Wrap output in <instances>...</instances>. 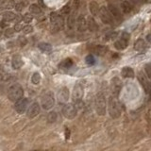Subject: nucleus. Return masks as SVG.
I'll list each match as a JSON object with an SVG mask.
<instances>
[{"label": "nucleus", "mask_w": 151, "mask_h": 151, "mask_svg": "<svg viewBox=\"0 0 151 151\" xmlns=\"http://www.w3.org/2000/svg\"><path fill=\"white\" fill-rule=\"evenodd\" d=\"M83 95H84L83 87L80 84H76L74 87V90H73V94H72V99H73L74 103L81 101Z\"/></svg>", "instance_id": "9"}, {"label": "nucleus", "mask_w": 151, "mask_h": 151, "mask_svg": "<svg viewBox=\"0 0 151 151\" xmlns=\"http://www.w3.org/2000/svg\"><path fill=\"white\" fill-rule=\"evenodd\" d=\"M10 25V22L9 21H6V20H2L1 22H0V27H1L2 28H8Z\"/></svg>", "instance_id": "40"}, {"label": "nucleus", "mask_w": 151, "mask_h": 151, "mask_svg": "<svg viewBox=\"0 0 151 151\" xmlns=\"http://www.w3.org/2000/svg\"><path fill=\"white\" fill-rule=\"evenodd\" d=\"M33 30V28L30 26V25H27V26H24V28H23V32L25 34H28V33L32 32Z\"/></svg>", "instance_id": "36"}, {"label": "nucleus", "mask_w": 151, "mask_h": 151, "mask_svg": "<svg viewBox=\"0 0 151 151\" xmlns=\"http://www.w3.org/2000/svg\"><path fill=\"white\" fill-rule=\"evenodd\" d=\"M47 120H48V122H50V123L55 122V121L57 120V113L55 111L49 112L48 113V116H47Z\"/></svg>", "instance_id": "31"}, {"label": "nucleus", "mask_w": 151, "mask_h": 151, "mask_svg": "<svg viewBox=\"0 0 151 151\" xmlns=\"http://www.w3.org/2000/svg\"><path fill=\"white\" fill-rule=\"evenodd\" d=\"M76 25H77V28L79 32H84L88 28H87V19L83 15H79L77 18Z\"/></svg>", "instance_id": "13"}, {"label": "nucleus", "mask_w": 151, "mask_h": 151, "mask_svg": "<svg viewBox=\"0 0 151 151\" xmlns=\"http://www.w3.org/2000/svg\"><path fill=\"white\" fill-rule=\"evenodd\" d=\"M128 45V42L125 41L123 39H116L114 41V47L117 50H124L125 48H127Z\"/></svg>", "instance_id": "20"}, {"label": "nucleus", "mask_w": 151, "mask_h": 151, "mask_svg": "<svg viewBox=\"0 0 151 151\" xmlns=\"http://www.w3.org/2000/svg\"><path fill=\"white\" fill-rule=\"evenodd\" d=\"M138 1H139L140 4H142V3H145V2L146 1V0H138Z\"/></svg>", "instance_id": "45"}, {"label": "nucleus", "mask_w": 151, "mask_h": 151, "mask_svg": "<svg viewBox=\"0 0 151 151\" xmlns=\"http://www.w3.org/2000/svg\"><path fill=\"white\" fill-rule=\"evenodd\" d=\"M14 29L13 28H7L6 30H5V35H6V37H12L13 36V34H14Z\"/></svg>", "instance_id": "37"}, {"label": "nucleus", "mask_w": 151, "mask_h": 151, "mask_svg": "<svg viewBox=\"0 0 151 151\" xmlns=\"http://www.w3.org/2000/svg\"><path fill=\"white\" fill-rule=\"evenodd\" d=\"M0 35H2V31L1 30H0Z\"/></svg>", "instance_id": "46"}, {"label": "nucleus", "mask_w": 151, "mask_h": 151, "mask_svg": "<svg viewBox=\"0 0 151 151\" xmlns=\"http://www.w3.org/2000/svg\"><path fill=\"white\" fill-rule=\"evenodd\" d=\"M23 8H24V5H23V3H19V4H16V6H15V9H16V11H22Z\"/></svg>", "instance_id": "42"}, {"label": "nucleus", "mask_w": 151, "mask_h": 151, "mask_svg": "<svg viewBox=\"0 0 151 151\" xmlns=\"http://www.w3.org/2000/svg\"><path fill=\"white\" fill-rule=\"evenodd\" d=\"M117 37H118V34H117L116 32H111V33H108L106 34V39L108 41H115L117 39Z\"/></svg>", "instance_id": "33"}, {"label": "nucleus", "mask_w": 151, "mask_h": 151, "mask_svg": "<svg viewBox=\"0 0 151 151\" xmlns=\"http://www.w3.org/2000/svg\"><path fill=\"white\" fill-rule=\"evenodd\" d=\"M54 104H55V97H54V95L52 92L47 91L43 95L41 99V105L43 107L44 110H50L52 109Z\"/></svg>", "instance_id": "5"}, {"label": "nucleus", "mask_w": 151, "mask_h": 151, "mask_svg": "<svg viewBox=\"0 0 151 151\" xmlns=\"http://www.w3.org/2000/svg\"><path fill=\"white\" fill-rule=\"evenodd\" d=\"M99 6L97 2L95 1H91L90 4H89V10H90V12L92 14H93L94 16H97L98 13H99Z\"/></svg>", "instance_id": "22"}, {"label": "nucleus", "mask_w": 151, "mask_h": 151, "mask_svg": "<svg viewBox=\"0 0 151 151\" xmlns=\"http://www.w3.org/2000/svg\"><path fill=\"white\" fill-rule=\"evenodd\" d=\"M87 28L92 32L98 30V25L95 22V20L93 16H89V17L87 18Z\"/></svg>", "instance_id": "17"}, {"label": "nucleus", "mask_w": 151, "mask_h": 151, "mask_svg": "<svg viewBox=\"0 0 151 151\" xmlns=\"http://www.w3.org/2000/svg\"><path fill=\"white\" fill-rule=\"evenodd\" d=\"M106 47H96L95 48V52L96 54H98V55H103V54L106 52Z\"/></svg>", "instance_id": "35"}, {"label": "nucleus", "mask_w": 151, "mask_h": 151, "mask_svg": "<svg viewBox=\"0 0 151 151\" xmlns=\"http://www.w3.org/2000/svg\"><path fill=\"white\" fill-rule=\"evenodd\" d=\"M145 72L146 77L148 78H151V62H148L145 65Z\"/></svg>", "instance_id": "34"}, {"label": "nucleus", "mask_w": 151, "mask_h": 151, "mask_svg": "<svg viewBox=\"0 0 151 151\" xmlns=\"http://www.w3.org/2000/svg\"><path fill=\"white\" fill-rule=\"evenodd\" d=\"M23 95H24L23 88L20 84H17V83L11 86L9 89V93H8V96H9L10 100L13 102H16L20 98H22Z\"/></svg>", "instance_id": "4"}, {"label": "nucleus", "mask_w": 151, "mask_h": 151, "mask_svg": "<svg viewBox=\"0 0 151 151\" xmlns=\"http://www.w3.org/2000/svg\"><path fill=\"white\" fill-rule=\"evenodd\" d=\"M28 98H20L19 100L15 102V111L20 114H22L26 111H28Z\"/></svg>", "instance_id": "10"}, {"label": "nucleus", "mask_w": 151, "mask_h": 151, "mask_svg": "<svg viewBox=\"0 0 151 151\" xmlns=\"http://www.w3.org/2000/svg\"><path fill=\"white\" fill-rule=\"evenodd\" d=\"M25 23H27V24H29L30 22H32V20H33V15L29 12V13H27V14H25L23 16V19H22Z\"/></svg>", "instance_id": "32"}, {"label": "nucleus", "mask_w": 151, "mask_h": 151, "mask_svg": "<svg viewBox=\"0 0 151 151\" xmlns=\"http://www.w3.org/2000/svg\"><path fill=\"white\" fill-rule=\"evenodd\" d=\"M77 108L74 104H65L62 108V114L67 119H74L77 116Z\"/></svg>", "instance_id": "7"}, {"label": "nucleus", "mask_w": 151, "mask_h": 151, "mask_svg": "<svg viewBox=\"0 0 151 151\" xmlns=\"http://www.w3.org/2000/svg\"><path fill=\"white\" fill-rule=\"evenodd\" d=\"M121 111H122V109H121L119 100L117 99V96L111 95L109 98V113H110V116L112 117L113 119L119 118L121 115Z\"/></svg>", "instance_id": "1"}, {"label": "nucleus", "mask_w": 151, "mask_h": 151, "mask_svg": "<svg viewBox=\"0 0 151 151\" xmlns=\"http://www.w3.org/2000/svg\"><path fill=\"white\" fill-rule=\"evenodd\" d=\"M146 47H147V44L144 39H138L134 44V48L138 52H145Z\"/></svg>", "instance_id": "18"}, {"label": "nucleus", "mask_w": 151, "mask_h": 151, "mask_svg": "<svg viewBox=\"0 0 151 151\" xmlns=\"http://www.w3.org/2000/svg\"><path fill=\"white\" fill-rule=\"evenodd\" d=\"M29 12H30L31 14H36V15H39V14H42V9L37 5V4H32V5L29 6Z\"/></svg>", "instance_id": "25"}, {"label": "nucleus", "mask_w": 151, "mask_h": 151, "mask_svg": "<svg viewBox=\"0 0 151 151\" xmlns=\"http://www.w3.org/2000/svg\"><path fill=\"white\" fill-rule=\"evenodd\" d=\"M11 65H12V68L17 70L20 69L21 67L24 65V61H23V59L21 57L19 54H15V55L12 57V60H11Z\"/></svg>", "instance_id": "16"}, {"label": "nucleus", "mask_w": 151, "mask_h": 151, "mask_svg": "<svg viewBox=\"0 0 151 151\" xmlns=\"http://www.w3.org/2000/svg\"><path fill=\"white\" fill-rule=\"evenodd\" d=\"M121 75H122V77L125 78H133L134 76H135L134 70L131 67H128V66L123 67L122 70H121Z\"/></svg>", "instance_id": "19"}, {"label": "nucleus", "mask_w": 151, "mask_h": 151, "mask_svg": "<svg viewBox=\"0 0 151 151\" xmlns=\"http://www.w3.org/2000/svg\"><path fill=\"white\" fill-rule=\"evenodd\" d=\"M15 16L16 15L13 13V12H11V11H6L5 13L3 14V18H4V20L11 22V21L15 20Z\"/></svg>", "instance_id": "27"}, {"label": "nucleus", "mask_w": 151, "mask_h": 151, "mask_svg": "<svg viewBox=\"0 0 151 151\" xmlns=\"http://www.w3.org/2000/svg\"><path fill=\"white\" fill-rule=\"evenodd\" d=\"M40 81H41V75H40V73L35 72L31 77V82L33 83V84L38 85L40 83Z\"/></svg>", "instance_id": "28"}, {"label": "nucleus", "mask_w": 151, "mask_h": 151, "mask_svg": "<svg viewBox=\"0 0 151 151\" xmlns=\"http://www.w3.org/2000/svg\"><path fill=\"white\" fill-rule=\"evenodd\" d=\"M146 41H147V43L151 44V33L148 35H146Z\"/></svg>", "instance_id": "44"}, {"label": "nucleus", "mask_w": 151, "mask_h": 151, "mask_svg": "<svg viewBox=\"0 0 151 151\" xmlns=\"http://www.w3.org/2000/svg\"><path fill=\"white\" fill-rule=\"evenodd\" d=\"M19 40L21 41V44H22V45H24V44H27V40L25 39L24 37H20V38H19Z\"/></svg>", "instance_id": "43"}, {"label": "nucleus", "mask_w": 151, "mask_h": 151, "mask_svg": "<svg viewBox=\"0 0 151 151\" xmlns=\"http://www.w3.org/2000/svg\"><path fill=\"white\" fill-rule=\"evenodd\" d=\"M123 83L118 77H113L111 80V95L114 96H118L121 90H122Z\"/></svg>", "instance_id": "8"}, {"label": "nucleus", "mask_w": 151, "mask_h": 151, "mask_svg": "<svg viewBox=\"0 0 151 151\" xmlns=\"http://www.w3.org/2000/svg\"><path fill=\"white\" fill-rule=\"evenodd\" d=\"M38 47H39V49L44 53H49L52 51V45L47 43H41V44H39V45H38Z\"/></svg>", "instance_id": "24"}, {"label": "nucleus", "mask_w": 151, "mask_h": 151, "mask_svg": "<svg viewBox=\"0 0 151 151\" xmlns=\"http://www.w3.org/2000/svg\"><path fill=\"white\" fill-rule=\"evenodd\" d=\"M50 22H51V28L53 31H59L64 26V19L61 14H59L57 12H51L50 14Z\"/></svg>", "instance_id": "3"}, {"label": "nucleus", "mask_w": 151, "mask_h": 151, "mask_svg": "<svg viewBox=\"0 0 151 151\" xmlns=\"http://www.w3.org/2000/svg\"><path fill=\"white\" fill-rule=\"evenodd\" d=\"M14 5H15V3H14L13 0H10V1L8 2L6 8H7V9H12V8H15Z\"/></svg>", "instance_id": "41"}, {"label": "nucleus", "mask_w": 151, "mask_h": 151, "mask_svg": "<svg viewBox=\"0 0 151 151\" xmlns=\"http://www.w3.org/2000/svg\"><path fill=\"white\" fill-rule=\"evenodd\" d=\"M69 99V90L66 87L61 88L58 93V100L60 103H66Z\"/></svg>", "instance_id": "15"}, {"label": "nucleus", "mask_w": 151, "mask_h": 151, "mask_svg": "<svg viewBox=\"0 0 151 151\" xmlns=\"http://www.w3.org/2000/svg\"><path fill=\"white\" fill-rule=\"evenodd\" d=\"M76 14H77V12L71 11L70 14L68 16V19H67V26H68V28L70 29H72L75 27L76 22H77V17H76Z\"/></svg>", "instance_id": "21"}, {"label": "nucleus", "mask_w": 151, "mask_h": 151, "mask_svg": "<svg viewBox=\"0 0 151 151\" xmlns=\"http://www.w3.org/2000/svg\"><path fill=\"white\" fill-rule=\"evenodd\" d=\"M40 113V105L37 102L32 103L30 106L28 108L27 111V115L28 118H34Z\"/></svg>", "instance_id": "11"}, {"label": "nucleus", "mask_w": 151, "mask_h": 151, "mask_svg": "<svg viewBox=\"0 0 151 151\" xmlns=\"http://www.w3.org/2000/svg\"><path fill=\"white\" fill-rule=\"evenodd\" d=\"M95 111L97 112L98 115H105L106 113V109H107V103H106V98L105 95L102 93H98L95 96Z\"/></svg>", "instance_id": "2"}, {"label": "nucleus", "mask_w": 151, "mask_h": 151, "mask_svg": "<svg viewBox=\"0 0 151 151\" xmlns=\"http://www.w3.org/2000/svg\"><path fill=\"white\" fill-rule=\"evenodd\" d=\"M139 81L141 83V85L144 88V90L145 91L146 94H150L151 93V85L148 81V78L145 77L144 74H140L139 75Z\"/></svg>", "instance_id": "14"}, {"label": "nucleus", "mask_w": 151, "mask_h": 151, "mask_svg": "<svg viewBox=\"0 0 151 151\" xmlns=\"http://www.w3.org/2000/svg\"><path fill=\"white\" fill-rule=\"evenodd\" d=\"M99 17L100 20L102 21V23L106 24V25H113L114 23V18L111 15V13L109 11L107 7H101L99 9Z\"/></svg>", "instance_id": "6"}, {"label": "nucleus", "mask_w": 151, "mask_h": 151, "mask_svg": "<svg viewBox=\"0 0 151 151\" xmlns=\"http://www.w3.org/2000/svg\"><path fill=\"white\" fill-rule=\"evenodd\" d=\"M73 66V61L71 59H65L64 61L61 62V67L64 69H69Z\"/></svg>", "instance_id": "26"}, {"label": "nucleus", "mask_w": 151, "mask_h": 151, "mask_svg": "<svg viewBox=\"0 0 151 151\" xmlns=\"http://www.w3.org/2000/svg\"><path fill=\"white\" fill-rule=\"evenodd\" d=\"M110 12L111 13V15L113 16V18L118 20V21H122L123 20V14L121 11L118 9V7L115 6L114 4H109V6L107 7Z\"/></svg>", "instance_id": "12"}, {"label": "nucleus", "mask_w": 151, "mask_h": 151, "mask_svg": "<svg viewBox=\"0 0 151 151\" xmlns=\"http://www.w3.org/2000/svg\"><path fill=\"white\" fill-rule=\"evenodd\" d=\"M70 12H71V8L69 6V4H67V5L64 6L61 8V14L64 16V15H67V14H70Z\"/></svg>", "instance_id": "29"}, {"label": "nucleus", "mask_w": 151, "mask_h": 151, "mask_svg": "<svg viewBox=\"0 0 151 151\" xmlns=\"http://www.w3.org/2000/svg\"><path fill=\"white\" fill-rule=\"evenodd\" d=\"M120 38H121V39L125 40V41L128 42V41H129V38H131V36H129V34H128V32H125V31H123L122 33H121Z\"/></svg>", "instance_id": "39"}, {"label": "nucleus", "mask_w": 151, "mask_h": 151, "mask_svg": "<svg viewBox=\"0 0 151 151\" xmlns=\"http://www.w3.org/2000/svg\"><path fill=\"white\" fill-rule=\"evenodd\" d=\"M121 9H122V11L124 13H131V11H132V4L129 2V1H123L121 3Z\"/></svg>", "instance_id": "23"}, {"label": "nucleus", "mask_w": 151, "mask_h": 151, "mask_svg": "<svg viewBox=\"0 0 151 151\" xmlns=\"http://www.w3.org/2000/svg\"><path fill=\"white\" fill-rule=\"evenodd\" d=\"M23 28H24V26L22 24H21L20 22H17V24H15V26H14V31L16 32H19L21 30H23Z\"/></svg>", "instance_id": "38"}, {"label": "nucleus", "mask_w": 151, "mask_h": 151, "mask_svg": "<svg viewBox=\"0 0 151 151\" xmlns=\"http://www.w3.org/2000/svg\"><path fill=\"white\" fill-rule=\"evenodd\" d=\"M85 61L88 65H94L95 64V59L93 55H88L85 58Z\"/></svg>", "instance_id": "30"}]
</instances>
